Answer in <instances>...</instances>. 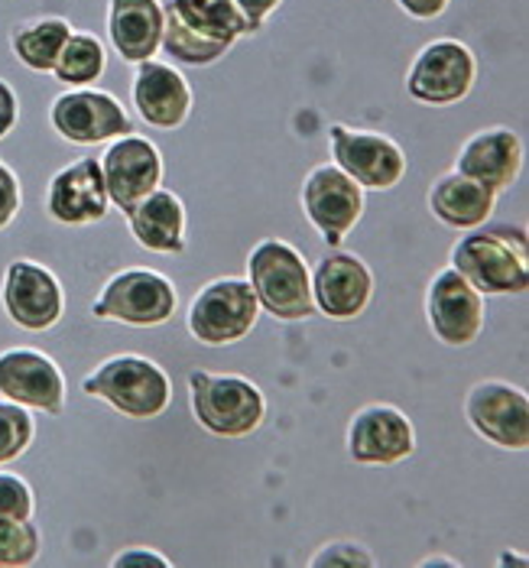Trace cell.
<instances>
[{
  "mask_svg": "<svg viewBox=\"0 0 529 568\" xmlns=\"http://www.w3.org/2000/svg\"><path fill=\"white\" fill-rule=\"evenodd\" d=\"M257 296L251 290L247 280L241 276H227L208 283L189 306L185 325L192 332V338H199L202 345H234L241 338H247L257 325Z\"/></svg>",
  "mask_w": 529,
  "mask_h": 568,
  "instance_id": "obj_6",
  "label": "cell"
},
{
  "mask_svg": "<svg viewBox=\"0 0 529 568\" xmlns=\"http://www.w3.org/2000/svg\"><path fill=\"white\" fill-rule=\"evenodd\" d=\"M312 568H370L377 559L360 542H328L312 556Z\"/></svg>",
  "mask_w": 529,
  "mask_h": 568,
  "instance_id": "obj_31",
  "label": "cell"
},
{
  "mask_svg": "<svg viewBox=\"0 0 529 568\" xmlns=\"http://www.w3.org/2000/svg\"><path fill=\"white\" fill-rule=\"evenodd\" d=\"M370 296H374V276H370L367 263L348 251L332 247V254H325L312 273L315 312H322L335 322L357 318L367 308Z\"/></svg>",
  "mask_w": 529,
  "mask_h": 568,
  "instance_id": "obj_17",
  "label": "cell"
},
{
  "mask_svg": "<svg viewBox=\"0 0 529 568\" xmlns=\"http://www.w3.org/2000/svg\"><path fill=\"white\" fill-rule=\"evenodd\" d=\"M160 49H166V52H170L176 62H182V65H199V69H202V65L218 62L221 55H227L231 45L205 40L202 33L189 30L173 10H166V27H163V45H160Z\"/></svg>",
  "mask_w": 529,
  "mask_h": 568,
  "instance_id": "obj_27",
  "label": "cell"
},
{
  "mask_svg": "<svg viewBox=\"0 0 529 568\" xmlns=\"http://www.w3.org/2000/svg\"><path fill=\"white\" fill-rule=\"evenodd\" d=\"M20 202H23V192H20V179L13 175V170L7 163H0V231L17 219L20 212Z\"/></svg>",
  "mask_w": 529,
  "mask_h": 568,
  "instance_id": "obj_32",
  "label": "cell"
},
{
  "mask_svg": "<svg viewBox=\"0 0 529 568\" xmlns=\"http://www.w3.org/2000/svg\"><path fill=\"white\" fill-rule=\"evenodd\" d=\"M419 566H423V568H429V566H448V568H455V566H458V562H455V559H445V556H429V559H423Z\"/></svg>",
  "mask_w": 529,
  "mask_h": 568,
  "instance_id": "obj_37",
  "label": "cell"
},
{
  "mask_svg": "<svg viewBox=\"0 0 529 568\" xmlns=\"http://www.w3.org/2000/svg\"><path fill=\"white\" fill-rule=\"evenodd\" d=\"M234 3H237V10H241V13H244V17H247V20H251L257 30H261L266 17H269V13H273V10H276L283 0H234Z\"/></svg>",
  "mask_w": 529,
  "mask_h": 568,
  "instance_id": "obj_36",
  "label": "cell"
},
{
  "mask_svg": "<svg viewBox=\"0 0 529 568\" xmlns=\"http://www.w3.org/2000/svg\"><path fill=\"white\" fill-rule=\"evenodd\" d=\"M3 308L27 332L52 328L65 312V293L52 270L33 261H13L3 273Z\"/></svg>",
  "mask_w": 529,
  "mask_h": 568,
  "instance_id": "obj_15",
  "label": "cell"
},
{
  "mask_svg": "<svg viewBox=\"0 0 529 568\" xmlns=\"http://www.w3.org/2000/svg\"><path fill=\"white\" fill-rule=\"evenodd\" d=\"M82 394L108 399L121 416L156 419L170 409L173 381L156 361L143 354H118L91 371L82 381Z\"/></svg>",
  "mask_w": 529,
  "mask_h": 568,
  "instance_id": "obj_2",
  "label": "cell"
},
{
  "mask_svg": "<svg viewBox=\"0 0 529 568\" xmlns=\"http://www.w3.org/2000/svg\"><path fill=\"white\" fill-rule=\"evenodd\" d=\"M72 23L62 17H45V20H33L27 27H20L13 33V55L33 69V72H52L59 62V52L65 49L69 37H72Z\"/></svg>",
  "mask_w": 529,
  "mask_h": 568,
  "instance_id": "obj_25",
  "label": "cell"
},
{
  "mask_svg": "<svg viewBox=\"0 0 529 568\" xmlns=\"http://www.w3.org/2000/svg\"><path fill=\"white\" fill-rule=\"evenodd\" d=\"M189 399L199 426L218 438L254 436L266 416L264 390L241 374L192 371Z\"/></svg>",
  "mask_w": 529,
  "mask_h": 568,
  "instance_id": "obj_4",
  "label": "cell"
},
{
  "mask_svg": "<svg viewBox=\"0 0 529 568\" xmlns=\"http://www.w3.org/2000/svg\"><path fill=\"white\" fill-rule=\"evenodd\" d=\"M247 283L257 296V306L276 322H299L315 315L309 266L289 241H261L247 257Z\"/></svg>",
  "mask_w": 529,
  "mask_h": 568,
  "instance_id": "obj_1",
  "label": "cell"
},
{
  "mask_svg": "<svg viewBox=\"0 0 529 568\" xmlns=\"http://www.w3.org/2000/svg\"><path fill=\"white\" fill-rule=\"evenodd\" d=\"M416 452V429L409 416L390 403L357 409L348 426V455L357 465H399Z\"/></svg>",
  "mask_w": 529,
  "mask_h": 568,
  "instance_id": "obj_16",
  "label": "cell"
},
{
  "mask_svg": "<svg viewBox=\"0 0 529 568\" xmlns=\"http://www.w3.org/2000/svg\"><path fill=\"white\" fill-rule=\"evenodd\" d=\"M500 562H503V566H527V556H513V552H503V556H500Z\"/></svg>",
  "mask_w": 529,
  "mask_h": 568,
  "instance_id": "obj_38",
  "label": "cell"
},
{
  "mask_svg": "<svg viewBox=\"0 0 529 568\" xmlns=\"http://www.w3.org/2000/svg\"><path fill=\"white\" fill-rule=\"evenodd\" d=\"M114 568H150V566H160V568H170L173 562L163 556V552H156V549H146V546H133V549H124L121 556H114Z\"/></svg>",
  "mask_w": 529,
  "mask_h": 568,
  "instance_id": "obj_33",
  "label": "cell"
},
{
  "mask_svg": "<svg viewBox=\"0 0 529 568\" xmlns=\"http://www.w3.org/2000/svg\"><path fill=\"white\" fill-rule=\"evenodd\" d=\"M478 79V59L475 52L458 40H436L423 45L419 55L409 65L406 88L409 98L429 108H448L471 94Z\"/></svg>",
  "mask_w": 529,
  "mask_h": 568,
  "instance_id": "obj_7",
  "label": "cell"
},
{
  "mask_svg": "<svg viewBox=\"0 0 529 568\" xmlns=\"http://www.w3.org/2000/svg\"><path fill=\"white\" fill-rule=\"evenodd\" d=\"M451 266L481 293V296H523L529 286L527 237H510L507 227L461 234L451 247Z\"/></svg>",
  "mask_w": 529,
  "mask_h": 568,
  "instance_id": "obj_3",
  "label": "cell"
},
{
  "mask_svg": "<svg viewBox=\"0 0 529 568\" xmlns=\"http://www.w3.org/2000/svg\"><path fill=\"white\" fill-rule=\"evenodd\" d=\"M303 212L328 247H342L364 215V189L335 163H322L303 182Z\"/></svg>",
  "mask_w": 529,
  "mask_h": 568,
  "instance_id": "obj_8",
  "label": "cell"
},
{
  "mask_svg": "<svg viewBox=\"0 0 529 568\" xmlns=\"http://www.w3.org/2000/svg\"><path fill=\"white\" fill-rule=\"evenodd\" d=\"M133 108L153 131H176L192 111V88L182 79V72L166 62H136Z\"/></svg>",
  "mask_w": 529,
  "mask_h": 568,
  "instance_id": "obj_19",
  "label": "cell"
},
{
  "mask_svg": "<svg viewBox=\"0 0 529 568\" xmlns=\"http://www.w3.org/2000/svg\"><path fill=\"white\" fill-rule=\"evenodd\" d=\"M179 293L170 276L156 270L133 266L108 280L101 296L94 300L91 315L101 322H121L133 328H153L176 315Z\"/></svg>",
  "mask_w": 529,
  "mask_h": 568,
  "instance_id": "obj_5",
  "label": "cell"
},
{
  "mask_svg": "<svg viewBox=\"0 0 529 568\" xmlns=\"http://www.w3.org/2000/svg\"><path fill=\"white\" fill-rule=\"evenodd\" d=\"M520 170H523V143L510 128L478 131L461 146V153L455 160V173L481 182L490 192L510 189Z\"/></svg>",
  "mask_w": 529,
  "mask_h": 568,
  "instance_id": "obj_20",
  "label": "cell"
},
{
  "mask_svg": "<svg viewBox=\"0 0 529 568\" xmlns=\"http://www.w3.org/2000/svg\"><path fill=\"white\" fill-rule=\"evenodd\" d=\"M49 121L62 140L79 146L108 143L133 131L124 104L114 94L94 88H72L59 94L49 108Z\"/></svg>",
  "mask_w": 529,
  "mask_h": 568,
  "instance_id": "obj_9",
  "label": "cell"
},
{
  "mask_svg": "<svg viewBox=\"0 0 529 568\" xmlns=\"http://www.w3.org/2000/svg\"><path fill=\"white\" fill-rule=\"evenodd\" d=\"M471 429L507 452L529 448V396L507 381H481L465 399Z\"/></svg>",
  "mask_w": 529,
  "mask_h": 568,
  "instance_id": "obj_11",
  "label": "cell"
},
{
  "mask_svg": "<svg viewBox=\"0 0 529 568\" xmlns=\"http://www.w3.org/2000/svg\"><path fill=\"white\" fill-rule=\"evenodd\" d=\"M0 396L45 416H59L65 406V377L43 351L7 348L0 351Z\"/></svg>",
  "mask_w": 529,
  "mask_h": 568,
  "instance_id": "obj_14",
  "label": "cell"
},
{
  "mask_svg": "<svg viewBox=\"0 0 529 568\" xmlns=\"http://www.w3.org/2000/svg\"><path fill=\"white\" fill-rule=\"evenodd\" d=\"M166 7L160 0H111L108 37L124 62H146L163 45Z\"/></svg>",
  "mask_w": 529,
  "mask_h": 568,
  "instance_id": "obj_21",
  "label": "cell"
},
{
  "mask_svg": "<svg viewBox=\"0 0 529 568\" xmlns=\"http://www.w3.org/2000/svg\"><path fill=\"white\" fill-rule=\"evenodd\" d=\"M166 10H173L189 30L215 43L234 45L241 37L257 33V27L237 10L234 0H170Z\"/></svg>",
  "mask_w": 529,
  "mask_h": 568,
  "instance_id": "obj_24",
  "label": "cell"
},
{
  "mask_svg": "<svg viewBox=\"0 0 529 568\" xmlns=\"http://www.w3.org/2000/svg\"><path fill=\"white\" fill-rule=\"evenodd\" d=\"M37 436V423L27 406L0 399V465L17 462Z\"/></svg>",
  "mask_w": 529,
  "mask_h": 568,
  "instance_id": "obj_28",
  "label": "cell"
},
{
  "mask_svg": "<svg viewBox=\"0 0 529 568\" xmlns=\"http://www.w3.org/2000/svg\"><path fill=\"white\" fill-rule=\"evenodd\" d=\"M131 234L140 247L153 254H182L185 251V205L176 192L153 189L131 215Z\"/></svg>",
  "mask_w": 529,
  "mask_h": 568,
  "instance_id": "obj_23",
  "label": "cell"
},
{
  "mask_svg": "<svg viewBox=\"0 0 529 568\" xmlns=\"http://www.w3.org/2000/svg\"><path fill=\"white\" fill-rule=\"evenodd\" d=\"M33 487L20 475L0 471V520H30L33 517Z\"/></svg>",
  "mask_w": 529,
  "mask_h": 568,
  "instance_id": "obj_30",
  "label": "cell"
},
{
  "mask_svg": "<svg viewBox=\"0 0 529 568\" xmlns=\"http://www.w3.org/2000/svg\"><path fill=\"white\" fill-rule=\"evenodd\" d=\"M426 315L441 345L465 348L481 338L485 328V296L455 270L445 266L436 273L426 293Z\"/></svg>",
  "mask_w": 529,
  "mask_h": 568,
  "instance_id": "obj_13",
  "label": "cell"
},
{
  "mask_svg": "<svg viewBox=\"0 0 529 568\" xmlns=\"http://www.w3.org/2000/svg\"><path fill=\"white\" fill-rule=\"evenodd\" d=\"M108 209H111V199L104 189L101 163L94 156H85L52 175L49 192H45L49 219H55L59 224H72V227H85L104 219Z\"/></svg>",
  "mask_w": 529,
  "mask_h": 568,
  "instance_id": "obj_18",
  "label": "cell"
},
{
  "mask_svg": "<svg viewBox=\"0 0 529 568\" xmlns=\"http://www.w3.org/2000/svg\"><path fill=\"white\" fill-rule=\"evenodd\" d=\"M17 118H20L17 91H13V88H10L7 82H3V79H0V140H3L7 133L13 131Z\"/></svg>",
  "mask_w": 529,
  "mask_h": 568,
  "instance_id": "obj_34",
  "label": "cell"
},
{
  "mask_svg": "<svg viewBox=\"0 0 529 568\" xmlns=\"http://www.w3.org/2000/svg\"><path fill=\"white\" fill-rule=\"evenodd\" d=\"M332 160L345 175L367 192V189H394L406 175V153L397 140L384 133L352 131L345 124H332L328 131Z\"/></svg>",
  "mask_w": 529,
  "mask_h": 568,
  "instance_id": "obj_12",
  "label": "cell"
},
{
  "mask_svg": "<svg viewBox=\"0 0 529 568\" xmlns=\"http://www.w3.org/2000/svg\"><path fill=\"white\" fill-rule=\"evenodd\" d=\"M397 3L413 20H436L448 10L451 0H397Z\"/></svg>",
  "mask_w": 529,
  "mask_h": 568,
  "instance_id": "obj_35",
  "label": "cell"
},
{
  "mask_svg": "<svg viewBox=\"0 0 529 568\" xmlns=\"http://www.w3.org/2000/svg\"><path fill=\"white\" fill-rule=\"evenodd\" d=\"M429 209L445 227L475 231L494 215L497 192H490L481 182L451 170V173L439 175L436 185L429 189Z\"/></svg>",
  "mask_w": 529,
  "mask_h": 568,
  "instance_id": "obj_22",
  "label": "cell"
},
{
  "mask_svg": "<svg viewBox=\"0 0 529 568\" xmlns=\"http://www.w3.org/2000/svg\"><path fill=\"white\" fill-rule=\"evenodd\" d=\"M101 175L104 189L114 209L131 215L133 209L163 182V156L160 146L150 143L146 136L124 133L111 140V146L101 156Z\"/></svg>",
  "mask_w": 529,
  "mask_h": 568,
  "instance_id": "obj_10",
  "label": "cell"
},
{
  "mask_svg": "<svg viewBox=\"0 0 529 568\" xmlns=\"http://www.w3.org/2000/svg\"><path fill=\"white\" fill-rule=\"evenodd\" d=\"M40 556V529L30 520H0V568L33 566Z\"/></svg>",
  "mask_w": 529,
  "mask_h": 568,
  "instance_id": "obj_29",
  "label": "cell"
},
{
  "mask_svg": "<svg viewBox=\"0 0 529 568\" xmlns=\"http://www.w3.org/2000/svg\"><path fill=\"white\" fill-rule=\"evenodd\" d=\"M52 72L62 85L89 88L104 72V45L91 33H72L65 49L59 52V62Z\"/></svg>",
  "mask_w": 529,
  "mask_h": 568,
  "instance_id": "obj_26",
  "label": "cell"
}]
</instances>
